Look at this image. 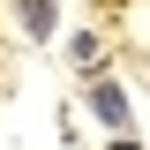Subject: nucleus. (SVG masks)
Here are the masks:
<instances>
[{"mask_svg": "<svg viewBox=\"0 0 150 150\" xmlns=\"http://www.w3.org/2000/svg\"><path fill=\"white\" fill-rule=\"evenodd\" d=\"M90 112L105 120V128H128V98L112 90V83H98V90H90Z\"/></svg>", "mask_w": 150, "mask_h": 150, "instance_id": "obj_1", "label": "nucleus"}, {"mask_svg": "<svg viewBox=\"0 0 150 150\" xmlns=\"http://www.w3.org/2000/svg\"><path fill=\"white\" fill-rule=\"evenodd\" d=\"M23 23H30V38L53 30V0H23Z\"/></svg>", "mask_w": 150, "mask_h": 150, "instance_id": "obj_2", "label": "nucleus"}, {"mask_svg": "<svg viewBox=\"0 0 150 150\" xmlns=\"http://www.w3.org/2000/svg\"><path fill=\"white\" fill-rule=\"evenodd\" d=\"M112 150H135V143H128V135H120V143H112Z\"/></svg>", "mask_w": 150, "mask_h": 150, "instance_id": "obj_3", "label": "nucleus"}]
</instances>
